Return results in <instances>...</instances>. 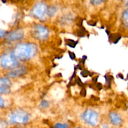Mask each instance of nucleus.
Here are the masks:
<instances>
[{
  "label": "nucleus",
  "instance_id": "f257e3e1",
  "mask_svg": "<svg viewBox=\"0 0 128 128\" xmlns=\"http://www.w3.org/2000/svg\"><path fill=\"white\" fill-rule=\"evenodd\" d=\"M12 52L18 60L28 61L35 56L38 52V48L32 42H22L16 45Z\"/></svg>",
  "mask_w": 128,
  "mask_h": 128
},
{
  "label": "nucleus",
  "instance_id": "f03ea898",
  "mask_svg": "<svg viewBox=\"0 0 128 128\" xmlns=\"http://www.w3.org/2000/svg\"><path fill=\"white\" fill-rule=\"evenodd\" d=\"M30 120V114L24 110H14L9 116V121L11 124H25Z\"/></svg>",
  "mask_w": 128,
  "mask_h": 128
},
{
  "label": "nucleus",
  "instance_id": "7ed1b4c3",
  "mask_svg": "<svg viewBox=\"0 0 128 128\" xmlns=\"http://www.w3.org/2000/svg\"><path fill=\"white\" fill-rule=\"evenodd\" d=\"M19 61L13 52H8L1 57V65L4 68H16L18 66Z\"/></svg>",
  "mask_w": 128,
  "mask_h": 128
},
{
  "label": "nucleus",
  "instance_id": "20e7f679",
  "mask_svg": "<svg viewBox=\"0 0 128 128\" xmlns=\"http://www.w3.org/2000/svg\"><path fill=\"white\" fill-rule=\"evenodd\" d=\"M49 33H50V31L48 28L41 24H35L32 27V36L38 40L44 41L48 38Z\"/></svg>",
  "mask_w": 128,
  "mask_h": 128
},
{
  "label": "nucleus",
  "instance_id": "39448f33",
  "mask_svg": "<svg viewBox=\"0 0 128 128\" xmlns=\"http://www.w3.org/2000/svg\"><path fill=\"white\" fill-rule=\"evenodd\" d=\"M81 118L86 124L91 126L97 125L99 120V114L95 110H86L81 114Z\"/></svg>",
  "mask_w": 128,
  "mask_h": 128
},
{
  "label": "nucleus",
  "instance_id": "423d86ee",
  "mask_svg": "<svg viewBox=\"0 0 128 128\" xmlns=\"http://www.w3.org/2000/svg\"><path fill=\"white\" fill-rule=\"evenodd\" d=\"M48 9L47 4L45 2L40 1L35 4L31 10V13L36 18L42 20L47 15Z\"/></svg>",
  "mask_w": 128,
  "mask_h": 128
},
{
  "label": "nucleus",
  "instance_id": "0eeeda50",
  "mask_svg": "<svg viewBox=\"0 0 128 128\" xmlns=\"http://www.w3.org/2000/svg\"><path fill=\"white\" fill-rule=\"evenodd\" d=\"M24 35V33L23 30L21 29H18L10 32L7 36L6 39L8 41H11V42L19 41L23 38Z\"/></svg>",
  "mask_w": 128,
  "mask_h": 128
},
{
  "label": "nucleus",
  "instance_id": "6e6552de",
  "mask_svg": "<svg viewBox=\"0 0 128 128\" xmlns=\"http://www.w3.org/2000/svg\"><path fill=\"white\" fill-rule=\"evenodd\" d=\"M26 72V68L24 66H20L16 68V69L8 73V76L10 78H16L22 76Z\"/></svg>",
  "mask_w": 128,
  "mask_h": 128
},
{
  "label": "nucleus",
  "instance_id": "1a4fd4ad",
  "mask_svg": "<svg viewBox=\"0 0 128 128\" xmlns=\"http://www.w3.org/2000/svg\"><path fill=\"white\" fill-rule=\"evenodd\" d=\"M109 118L111 123L114 126H120L122 122V118L120 114L115 112H111L109 114Z\"/></svg>",
  "mask_w": 128,
  "mask_h": 128
},
{
  "label": "nucleus",
  "instance_id": "9d476101",
  "mask_svg": "<svg viewBox=\"0 0 128 128\" xmlns=\"http://www.w3.org/2000/svg\"><path fill=\"white\" fill-rule=\"evenodd\" d=\"M11 84V82L10 80L6 78H0V87L5 88H9Z\"/></svg>",
  "mask_w": 128,
  "mask_h": 128
},
{
  "label": "nucleus",
  "instance_id": "9b49d317",
  "mask_svg": "<svg viewBox=\"0 0 128 128\" xmlns=\"http://www.w3.org/2000/svg\"><path fill=\"white\" fill-rule=\"evenodd\" d=\"M58 11V8L56 6H51L48 9L47 14L49 16H54Z\"/></svg>",
  "mask_w": 128,
  "mask_h": 128
},
{
  "label": "nucleus",
  "instance_id": "f8f14e48",
  "mask_svg": "<svg viewBox=\"0 0 128 128\" xmlns=\"http://www.w3.org/2000/svg\"><path fill=\"white\" fill-rule=\"evenodd\" d=\"M122 19L124 26L128 28V10H126L122 15Z\"/></svg>",
  "mask_w": 128,
  "mask_h": 128
},
{
  "label": "nucleus",
  "instance_id": "ddd939ff",
  "mask_svg": "<svg viewBox=\"0 0 128 128\" xmlns=\"http://www.w3.org/2000/svg\"><path fill=\"white\" fill-rule=\"evenodd\" d=\"M50 106V103L47 100H42L40 104V107L42 109H46Z\"/></svg>",
  "mask_w": 128,
  "mask_h": 128
},
{
  "label": "nucleus",
  "instance_id": "4468645a",
  "mask_svg": "<svg viewBox=\"0 0 128 128\" xmlns=\"http://www.w3.org/2000/svg\"><path fill=\"white\" fill-rule=\"evenodd\" d=\"M68 125L66 123H56L54 125V128H68Z\"/></svg>",
  "mask_w": 128,
  "mask_h": 128
},
{
  "label": "nucleus",
  "instance_id": "2eb2a0df",
  "mask_svg": "<svg viewBox=\"0 0 128 128\" xmlns=\"http://www.w3.org/2000/svg\"><path fill=\"white\" fill-rule=\"evenodd\" d=\"M102 2H104V1H102V0H93V1H91V3H92L93 5H96V6L101 4Z\"/></svg>",
  "mask_w": 128,
  "mask_h": 128
},
{
  "label": "nucleus",
  "instance_id": "dca6fc26",
  "mask_svg": "<svg viewBox=\"0 0 128 128\" xmlns=\"http://www.w3.org/2000/svg\"><path fill=\"white\" fill-rule=\"evenodd\" d=\"M10 92V88L0 87V93H8Z\"/></svg>",
  "mask_w": 128,
  "mask_h": 128
},
{
  "label": "nucleus",
  "instance_id": "f3484780",
  "mask_svg": "<svg viewBox=\"0 0 128 128\" xmlns=\"http://www.w3.org/2000/svg\"><path fill=\"white\" fill-rule=\"evenodd\" d=\"M6 34H7V32H6V31L2 30H0V38H3L4 36H6Z\"/></svg>",
  "mask_w": 128,
  "mask_h": 128
},
{
  "label": "nucleus",
  "instance_id": "a211bd4d",
  "mask_svg": "<svg viewBox=\"0 0 128 128\" xmlns=\"http://www.w3.org/2000/svg\"><path fill=\"white\" fill-rule=\"evenodd\" d=\"M4 104V102L3 100L0 97V107H3Z\"/></svg>",
  "mask_w": 128,
  "mask_h": 128
},
{
  "label": "nucleus",
  "instance_id": "6ab92c4d",
  "mask_svg": "<svg viewBox=\"0 0 128 128\" xmlns=\"http://www.w3.org/2000/svg\"><path fill=\"white\" fill-rule=\"evenodd\" d=\"M102 128H108V126H106V125H104V126H102Z\"/></svg>",
  "mask_w": 128,
  "mask_h": 128
},
{
  "label": "nucleus",
  "instance_id": "aec40b11",
  "mask_svg": "<svg viewBox=\"0 0 128 128\" xmlns=\"http://www.w3.org/2000/svg\"><path fill=\"white\" fill-rule=\"evenodd\" d=\"M126 5H127V6H128V1L127 2V3H126Z\"/></svg>",
  "mask_w": 128,
  "mask_h": 128
},
{
  "label": "nucleus",
  "instance_id": "412c9836",
  "mask_svg": "<svg viewBox=\"0 0 128 128\" xmlns=\"http://www.w3.org/2000/svg\"></svg>",
  "mask_w": 128,
  "mask_h": 128
},
{
  "label": "nucleus",
  "instance_id": "4be33fe9",
  "mask_svg": "<svg viewBox=\"0 0 128 128\" xmlns=\"http://www.w3.org/2000/svg\"></svg>",
  "mask_w": 128,
  "mask_h": 128
}]
</instances>
